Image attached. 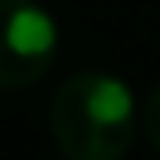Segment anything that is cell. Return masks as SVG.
I'll use <instances>...</instances> for the list:
<instances>
[{"instance_id":"7a4b0ae2","label":"cell","mask_w":160,"mask_h":160,"mask_svg":"<svg viewBox=\"0 0 160 160\" xmlns=\"http://www.w3.org/2000/svg\"><path fill=\"white\" fill-rule=\"evenodd\" d=\"M58 29L33 0H0V88H29L51 69Z\"/></svg>"},{"instance_id":"3957f363","label":"cell","mask_w":160,"mask_h":160,"mask_svg":"<svg viewBox=\"0 0 160 160\" xmlns=\"http://www.w3.org/2000/svg\"><path fill=\"white\" fill-rule=\"evenodd\" d=\"M138 124L146 128V138H149V146L160 153V84L149 91V98H146V106H142Z\"/></svg>"},{"instance_id":"6da1fadb","label":"cell","mask_w":160,"mask_h":160,"mask_svg":"<svg viewBox=\"0 0 160 160\" xmlns=\"http://www.w3.org/2000/svg\"><path fill=\"white\" fill-rule=\"evenodd\" d=\"M48 120L66 160H124L138 131L131 88L102 69H80L62 80Z\"/></svg>"}]
</instances>
